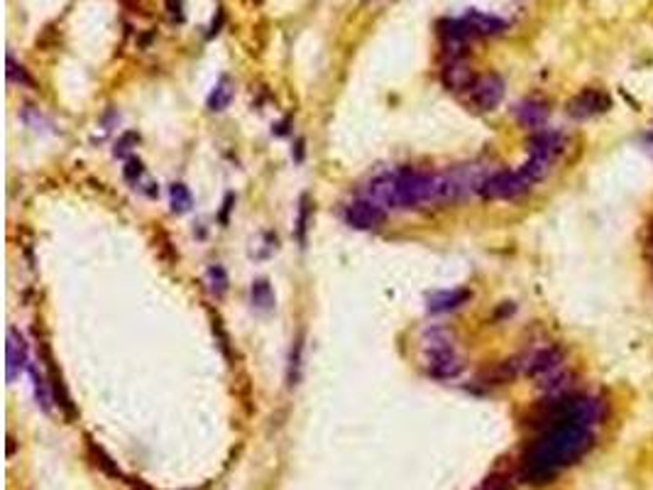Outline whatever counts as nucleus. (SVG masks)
<instances>
[{"label":"nucleus","mask_w":653,"mask_h":490,"mask_svg":"<svg viewBox=\"0 0 653 490\" xmlns=\"http://www.w3.org/2000/svg\"><path fill=\"white\" fill-rule=\"evenodd\" d=\"M592 426L580 422H561L541 429L521 458V478L531 485L551 483L565 466L575 464L592 449Z\"/></svg>","instance_id":"f257e3e1"},{"label":"nucleus","mask_w":653,"mask_h":490,"mask_svg":"<svg viewBox=\"0 0 653 490\" xmlns=\"http://www.w3.org/2000/svg\"><path fill=\"white\" fill-rule=\"evenodd\" d=\"M534 187L531 179L521 169H499L492 172L480 187V196L487 201H509L524 196Z\"/></svg>","instance_id":"f03ea898"},{"label":"nucleus","mask_w":653,"mask_h":490,"mask_svg":"<svg viewBox=\"0 0 653 490\" xmlns=\"http://www.w3.org/2000/svg\"><path fill=\"white\" fill-rule=\"evenodd\" d=\"M467 96H470V103L477 111H494L504 98V79L494 71L480 74L472 84V88L467 91Z\"/></svg>","instance_id":"7ed1b4c3"},{"label":"nucleus","mask_w":653,"mask_h":490,"mask_svg":"<svg viewBox=\"0 0 653 490\" xmlns=\"http://www.w3.org/2000/svg\"><path fill=\"white\" fill-rule=\"evenodd\" d=\"M384 209L370 199H358L345 209V221L358 231H375L384 223Z\"/></svg>","instance_id":"20e7f679"},{"label":"nucleus","mask_w":653,"mask_h":490,"mask_svg":"<svg viewBox=\"0 0 653 490\" xmlns=\"http://www.w3.org/2000/svg\"><path fill=\"white\" fill-rule=\"evenodd\" d=\"M610 106L612 101L605 91H600V88H585V91H580L575 98H570L567 113L573 115V118L585 120V118H592V115L605 113Z\"/></svg>","instance_id":"39448f33"},{"label":"nucleus","mask_w":653,"mask_h":490,"mask_svg":"<svg viewBox=\"0 0 653 490\" xmlns=\"http://www.w3.org/2000/svg\"><path fill=\"white\" fill-rule=\"evenodd\" d=\"M565 150V135L558 133V130H534V135L529 138V152L534 157H541V160L556 162L558 157Z\"/></svg>","instance_id":"423d86ee"},{"label":"nucleus","mask_w":653,"mask_h":490,"mask_svg":"<svg viewBox=\"0 0 653 490\" xmlns=\"http://www.w3.org/2000/svg\"><path fill=\"white\" fill-rule=\"evenodd\" d=\"M426 373L436 380H456L462 373V358L456 353V348L448 350H436V353H426Z\"/></svg>","instance_id":"0eeeda50"},{"label":"nucleus","mask_w":653,"mask_h":490,"mask_svg":"<svg viewBox=\"0 0 653 490\" xmlns=\"http://www.w3.org/2000/svg\"><path fill=\"white\" fill-rule=\"evenodd\" d=\"M27 366H30V361H27V343L20 331H17L15 326H10V329H8V350H6L8 383H15Z\"/></svg>","instance_id":"6e6552de"},{"label":"nucleus","mask_w":653,"mask_h":490,"mask_svg":"<svg viewBox=\"0 0 653 490\" xmlns=\"http://www.w3.org/2000/svg\"><path fill=\"white\" fill-rule=\"evenodd\" d=\"M440 79H443V86L448 91H470L472 84H475V71L465 64V59H448L440 71Z\"/></svg>","instance_id":"1a4fd4ad"},{"label":"nucleus","mask_w":653,"mask_h":490,"mask_svg":"<svg viewBox=\"0 0 653 490\" xmlns=\"http://www.w3.org/2000/svg\"><path fill=\"white\" fill-rule=\"evenodd\" d=\"M514 115L524 128L541 130L548 118V103L541 101V98H524L521 103H516Z\"/></svg>","instance_id":"9d476101"},{"label":"nucleus","mask_w":653,"mask_h":490,"mask_svg":"<svg viewBox=\"0 0 653 490\" xmlns=\"http://www.w3.org/2000/svg\"><path fill=\"white\" fill-rule=\"evenodd\" d=\"M470 290H443L433 292L429 296V312L431 314H445L453 312V309L462 307L465 302H470Z\"/></svg>","instance_id":"9b49d317"},{"label":"nucleus","mask_w":653,"mask_h":490,"mask_svg":"<svg viewBox=\"0 0 653 490\" xmlns=\"http://www.w3.org/2000/svg\"><path fill=\"white\" fill-rule=\"evenodd\" d=\"M462 20L470 25V30L475 32V37H487V35H499L507 30V22L502 20V17H494V15H487V12H480V10H470L465 12V17Z\"/></svg>","instance_id":"f8f14e48"},{"label":"nucleus","mask_w":653,"mask_h":490,"mask_svg":"<svg viewBox=\"0 0 653 490\" xmlns=\"http://www.w3.org/2000/svg\"><path fill=\"white\" fill-rule=\"evenodd\" d=\"M44 363H47V370H49V385H52V395H54V399H57V404H59L61 410H64V415L74 420V417H76V410H74V404H71L69 393H66L64 380H61V375H59V373H57V368H54L52 358H49L47 346H44Z\"/></svg>","instance_id":"ddd939ff"},{"label":"nucleus","mask_w":653,"mask_h":490,"mask_svg":"<svg viewBox=\"0 0 653 490\" xmlns=\"http://www.w3.org/2000/svg\"><path fill=\"white\" fill-rule=\"evenodd\" d=\"M27 370H30V377H32V388H35V397H37V404L42 407L44 412H52V385H49V377L44 375L42 370H39L35 363H30L27 366Z\"/></svg>","instance_id":"4468645a"},{"label":"nucleus","mask_w":653,"mask_h":490,"mask_svg":"<svg viewBox=\"0 0 653 490\" xmlns=\"http://www.w3.org/2000/svg\"><path fill=\"white\" fill-rule=\"evenodd\" d=\"M233 93H235V88H233V81L228 79V76H220L218 84L213 86V91H211L208 96V108L211 111H225V108L231 106L233 101Z\"/></svg>","instance_id":"2eb2a0df"},{"label":"nucleus","mask_w":653,"mask_h":490,"mask_svg":"<svg viewBox=\"0 0 653 490\" xmlns=\"http://www.w3.org/2000/svg\"><path fill=\"white\" fill-rule=\"evenodd\" d=\"M301 356H304V334L296 336L289 353V368H286V383H289V388H294L301 377Z\"/></svg>","instance_id":"dca6fc26"},{"label":"nucleus","mask_w":653,"mask_h":490,"mask_svg":"<svg viewBox=\"0 0 653 490\" xmlns=\"http://www.w3.org/2000/svg\"><path fill=\"white\" fill-rule=\"evenodd\" d=\"M453 348V336L448 334L445 329H433L426 331L423 336V350L426 353H436V350H448Z\"/></svg>","instance_id":"f3484780"},{"label":"nucleus","mask_w":653,"mask_h":490,"mask_svg":"<svg viewBox=\"0 0 653 490\" xmlns=\"http://www.w3.org/2000/svg\"><path fill=\"white\" fill-rule=\"evenodd\" d=\"M250 294H252V304H255L257 309H262V312H267V309L274 307V292H272V287H269L267 280L252 282Z\"/></svg>","instance_id":"a211bd4d"},{"label":"nucleus","mask_w":653,"mask_h":490,"mask_svg":"<svg viewBox=\"0 0 653 490\" xmlns=\"http://www.w3.org/2000/svg\"><path fill=\"white\" fill-rule=\"evenodd\" d=\"M169 199H172V211H174V214H186V211L193 206L191 194H188V189L184 187L182 182H177V184H172V187H169Z\"/></svg>","instance_id":"6ab92c4d"},{"label":"nucleus","mask_w":653,"mask_h":490,"mask_svg":"<svg viewBox=\"0 0 653 490\" xmlns=\"http://www.w3.org/2000/svg\"><path fill=\"white\" fill-rule=\"evenodd\" d=\"M206 277H208L211 292H213L215 296H223L225 292H228V275H225L223 265H211Z\"/></svg>","instance_id":"aec40b11"},{"label":"nucleus","mask_w":653,"mask_h":490,"mask_svg":"<svg viewBox=\"0 0 653 490\" xmlns=\"http://www.w3.org/2000/svg\"><path fill=\"white\" fill-rule=\"evenodd\" d=\"M88 451H91V456L96 458V466H101V469L106 471L108 475H113V478H120V475H123V473H120L118 466L113 464V458L108 456V453L103 451L101 446H96L93 442H88Z\"/></svg>","instance_id":"412c9836"},{"label":"nucleus","mask_w":653,"mask_h":490,"mask_svg":"<svg viewBox=\"0 0 653 490\" xmlns=\"http://www.w3.org/2000/svg\"><path fill=\"white\" fill-rule=\"evenodd\" d=\"M8 79L12 81V84H32L30 81V76H27V71H25V66H20V64H15V59H12L10 54H8Z\"/></svg>","instance_id":"4be33fe9"},{"label":"nucleus","mask_w":653,"mask_h":490,"mask_svg":"<svg viewBox=\"0 0 653 490\" xmlns=\"http://www.w3.org/2000/svg\"><path fill=\"white\" fill-rule=\"evenodd\" d=\"M309 199H301V209H299V221H296V238H299V243H306V228H309Z\"/></svg>","instance_id":"5701e85b"},{"label":"nucleus","mask_w":653,"mask_h":490,"mask_svg":"<svg viewBox=\"0 0 653 490\" xmlns=\"http://www.w3.org/2000/svg\"><path fill=\"white\" fill-rule=\"evenodd\" d=\"M477 490H511V478L502 473H492Z\"/></svg>","instance_id":"b1692460"},{"label":"nucleus","mask_w":653,"mask_h":490,"mask_svg":"<svg viewBox=\"0 0 653 490\" xmlns=\"http://www.w3.org/2000/svg\"><path fill=\"white\" fill-rule=\"evenodd\" d=\"M142 172H145V167H142V162H139V160H130L128 167H125V177H128L130 182H135V179L142 177Z\"/></svg>","instance_id":"393cba45"},{"label":"nucleus","mask_w":653,"mask_h":490,"mask_svg":"<svg viewBox=\"0 0 653 490\" xmlns=\"http://www.w3.org/2000/svg\"><path fill=\"white\" fill-rule=\"evenodd\" d=\"M182 8H184L182 0H166V10H169V15H172V17H177V20H182V17H184Z\"/></svg>","instance_id":"a878e982"},{"label":"nucleus","mask_w":653,"mask_h":490,"mask_svg":"<svg viewBox=\"0 0 653 490\" xmlns=\"http://www.w3.org/2000/svg\"><path fill=\"white\" fill-rule=\"evenodd\" d=\"M641 147H643V150L648 152V155L653 157V130H648V133H646V135H643V138H641Z\"/></svg>","instance_id":"bb28decb"},{"label":"nucleus","mask_w":653,"mask_h":490,"mask_svg":"<svg viewBox=\"0 0 653 490\" xmlns=\"http://www.w3.org/2000/svg\"><path fill=\"white\" fill-rule=\"evenodd\" d=\"M648 253H651L653 258V226H651V236H648Z\"/></svg>","instance_id":"cd10ccee"},{"label":"nucleus","mask_w":653,"mask_h":490,"mask_svg":"<svg viewBox=\"0 0 653 490\" xmlns=\"http://www.w3.org/2000/svg\"><path fill=\"white\" fill-rule=\"evenodd\" d=\"M123 3H125V6H133V3H135V0H123Z\"/></svg>","instance_id":"c85d7f7f"}]
</instances>
